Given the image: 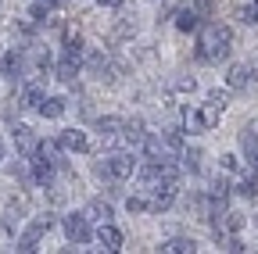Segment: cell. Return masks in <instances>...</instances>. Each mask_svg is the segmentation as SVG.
<instances>
[{
  "label": "cell",
  "mask_w": 258,
  "mask_h": 254,
  "mask_svg": "<svg viewBox=\"0 0 258 254\" xmlns=\"http://www.w3.org/2000/svg\"><path fill=\"white\" fill-rule=\"evenodd\" d=\"M15 147L22 150V157H32L36 147H40V136L32 129H25V125H18V129H15Z\"/></svg>",
  "instance_id": "obj_5"
},
{
  "label": "cell",
  "mask_w": 258,
  "mask_h": 254,
  "mask_svg": "<svg viewBox=\"0 0 258 254\" xmlns=\"http://www.w3.org/2000/svg\"><path fill=\"white\" fill-rule=\"evenodd\" d=\"M137 172V161L129 154H108L101 165H97V176L101 179H115V183H122V179H129Z\"/></svg>",
  "instance_id": "obj_2"
},
{
  "label": "cell",
  "mask_w": 258,
  "mask_h": 254,
  "mask_svg": "<svg viewBox=\"0 0 258 254\" xmlns=\"http://www.w3.org/2000/svg\"><path fill=\"white\" fill-rule=\"evenodd\" d=\"M57 4H69V0H57Z\"/></svg>",
  "instance_id": "obj_24"
},
{
  "label": "cell",
  "mask_w": 258,
  "mask_h": 254,
  "mask_svg": "<svg viewBox=\"0 0 258 254\" xmlns=\"http://www.w3.org/2000/svg\"><path fill=\"white\" fill-rule=\"evenodd\" d=\"M50 8H54V0H36V4L29 8V18H32V22H43Z\"/></svg>",
  "instance_id": "obj_18"
},
{
  "label": "cell",
  "mask_w": 258,
  "mask_h": 254,
  "mask_svg": "<svg viewBox=\"0 0 258 254\" xmlns=\"http://www.w3.org/2000/svg\"><path fill=\"white\" fill-rule=\"evenodd\" d=\"M233 50V33L230 25H219V22H208L201 25V36H198V54L205 61H226Z\"/></svg>",
  "instance_id": "obj_1"
},
{
  "label": "cell",
  "mask_w": 258,
  "mask_h": 254,
  "mask_svg": "<svg viewBox=\"0 0 258 254\" xmlns=\"http://www.w3.org/2000/svg\"><path fill=\"white\" fill-rule=\"evenodd\" d=\"M254 11H258V0H254Z\"/></svg>",
  "instance_id": "obj_25"
},
{
  "label": "cell",
  "mask_w": 258,
  "mask_h": 254,
  "mask_svg": "<svg viewBox=\"0 0 258 254\" xmlns=\"http://www.w3.org/2000/svg\"><path fill=\"white\" fill-rule=\"evenodd\" d=\"M237 194H244V197H258V165H254V176H244V183H240Z\"/></svg>",
  "instance_id": "obj_17"
},
{
  "label": "cell",
  "mask_w": 258,
  "mask_h": 254,
  "mask_svg": "<svg viewBox=\"0 0 258 254\" xmlns=\"http://www.w3.org/2000/svg\"><path fill=\"white\" fill-rule=\"evenodd\" d=\"M176 25L183 29V33H190V29H198V11H186V8H183V11L176 15Z\"/></svg>",
  "instance_id": "obj_16"
},
{
  "label": "cell",
  "mask_w": 258,
  "mask_h": 254,
  "mask_svg": "<svg viewBox=\"0 0 258 254\" xmlns=\"http://www.w3.org/2000/svg\"><path fill=\"white\" fill-rule=\"evenodd\" d=\"M161 250H165V254H194V250H198V243L186 240V236H176V240H165V243H161Z\"/></svg>",
  "instance_id": "obj_12"
},
{
  "label": "cell",
  "mask_w": 258,
  "mask_h": 254,
  "mask_svg": "<svg viewBox=\"0 0 258 254\" xmlns=\"http://www.w3.org/2000/svg\"><path fill=\"white\" fill-rule=\"evenodd\" d=\"M50 226H54V218H50V215H40V218H36V222H32V226L22 233V240H18V250H25V254H29V250H36V240H40V236H43Z\"/></svg>",
  "instance_id": "obj_4"
},
{
  "label": "cell",
  "mask_w": 258,
  "mask_h": 254,
  "mask_svg": "<svg viewBox=\"0 0 258 254\" xmlns=\"http://www.w3.org/2000/svg\"><path fill=\"white\" fill-rule=\"evenodd\" d=\"M97 243L104 250H122V233L111 226V222H101V229H97Z\"/></svg>",
  "instance_id": "obj_6"
},
{
  "label": "cell",
  "mask_w": 258,
  "mask_h": 254,
  "mask_svg": "<svg viewBox=\"0 0 258 254\" xmlns=\"http://www.w3.org/2000/svg\"><path fill=\"white\" fill-rule=\"evenodd\" d=\"M240 22L254 25V22H258V11H254V8H244V11H240Z\"/></svg>",
  "instance_id": "obj_21"
},
{
  "label": "cell",
  "mask_w": 258,
  "mask_h": 254,
  "mask_svg": "<svg viewBox=\"0 0 258 254\" xmlns=\"http://www.w3.org/2000/svg\"><path fill=\"white\" fill-rule=\"evenodd\" d=\"M83 215L93 218V222H111V204H108V201H90V208H86Z\"/></svg>",
  "instance_id": "obj_14"
},
{
  "label": "cell",
  "mask_w": 258,
  "mask_h": 254,
  "mask_svg": "<svg viewBox=\"0 0 258 254\" xmlns=\"http://www.w3.org/2000/svg\"><path fill=\"white\" fill-rule=\"evenodd\" d=\"M22 65H25V57H22V50L15 47V50H8L4 57H0V72H4L8 79H15L18 72H22Z\"/></svg>",
  "instance_id": "obj_8"
},
{
  "label": "cell",
  "mask_w": 258,
  "mask_h": 254,
  "mask_svg": "<svg viewBox=\"0 0 258 254\" xmlns=\"http://www.w3.org/2000/svg\"><path fill=\"white\" fill-rule=\"evenodd\" d=\"M40 101H43V90H25V97H22V108H40Z\"/></svg>",
  "instance_id": "obj_20"
},
{
  "label": "cell",
  "mask_w": 258,
  "mask_h": 254,
  "mask_svg": "<svg viewBox=\"0 0 258 254\" xmlns=\"http://www.w3.org/2000/svg\"><path fill=\"white\" fill-rule=\"evenodd\" d=\"M183 168L201 172V150H198V147H194V150H183Z\"/></svg>",
  "instance_id": "obj_19"
},
{
  "label": "cell",
  "mask_w": 258,
  "mask_h": 254,
  "mask_svg": "<svg viewBox=\"0 0 258 254\" xmlns=\"http://www.w3.org/2000/svg\"><path fill=\"white\" fill-rule=\"evenodd\" d=\"M240 226H244V215H233L230 211V215H222V222L215 226V233H237Z\"/></svg>",
  "instance_id": "obj_15"
},
{
  "label": "cell",
  "mask_w": 258,
  "mask_h": 254,
  "mask_svg": "<svg viewBox=\"0 0 258 254\" xmlns=\"http://www.w3.org/2000/svg\"><path fill=\"white\" fill-rule=\"evenodd\" d=\"M240 150H244V157H247V165L254 168V165H258V136H254L251 129L240 133Z\"/></svg>",
  "instance_id": "obj_10"
},
{
  "label": "cell",
  "mask_w": 258,
  "mask_h": 254,
  "mask_svg": "<svg viewBox=\"0 0 258 254\" xmlns=\"http://www.w3.org/2000/svg\"><path fill=\"white\" fill-rule=\"evenodd\" d=\"M226 82H230V90H244V86L251 82V68H247V65H233L230 75H226Z\"/></svg>",
  "instance_id": "obj_13"
},
{
  "label": "cell",
  "mask_w": 258,
  "mask_h": 254,
  "mask_svg": "<svg viewBox=\"0 0 258 254\" xmlns=\"http://www.w3.org/2000/svg\"><path fill=\"white\" fill-rule=\"evenodd\" d=\"M0 161H4V143H0Z\"/></svg>",
  "instance_id": "obj_23"
},
{
  "label": "cell",
  "mask_w": 258,
  "mask_h": 254,
  "mask_svg": "<svg viewBox=\"0 0 258 254\" xmlns=\"http://www.w3.org/2000/svg\"><path fill=\"white\" fill-rule=\"evenodd\" d=\"M64 233H69V240H72V243H86V240H93L90 218H86L83 211H72L69 218H64Z\"/></svg>",
  "instance_id": "obj_3"
},
{
  "label": "cell",
  "mask_w": 258,
  "mask_h": 254,
  "mask_svg": "<svg viewBox=\"0 0 258 254\" xmlns=\"http://www.w3.org/2000/svg\"><path fill=\"white\" fill-rule=\"evenodd\" d=\"M219 115H222V108L212 101V104H205L201 111H198V118H194V125H201V129H212V125H219Z\"/></svg>",
  "instance_id": "obj_9"
},
{
  "label": "cell",
  "mask_w": 258,
  "mask_h": 254,
  "mask_svg": "<svg viewBox=\"0 0 258 254\" xmlns=\"http://www.w3.org/2000/svg\"><path fill=\"white\" fill-rule=\"evenodd\" d=\"M97 4H104V8H118L122 0H97Z\"/></svg>",
  "instance_id": "obj_22"
},
{
  "label": "cell",
  "mask_w": 258,
  "mask_h": 254,
  "mask_svg": "<svg viewBox=\"0 0 258 254\" xmlns=\"http://www.w3.org/2000/svg\"><path fill=\"white\" fill-rule=\"evenodd\" d=\"M64 104H69L64 97H43V101H40V115H43V118H61V115H64Z\"/></svg>",
  "instance_id": "obj_11"
},
{
  "label": "cell",
  "mask_w": 258,
  "mask_h": 254,
  "mask_svg": "<svg viewBox=\"0 0 258 254\" xmlns=\"http://www.w3.org/2000/svg\"><path fill=\"white\" fill-rule=\"evenodd\" d=\"M57 143H61L64 150H90V140H86V133H83V129H64Z\"/></svg>",
  "instance_id": "obj_7"
}]
</instances>
